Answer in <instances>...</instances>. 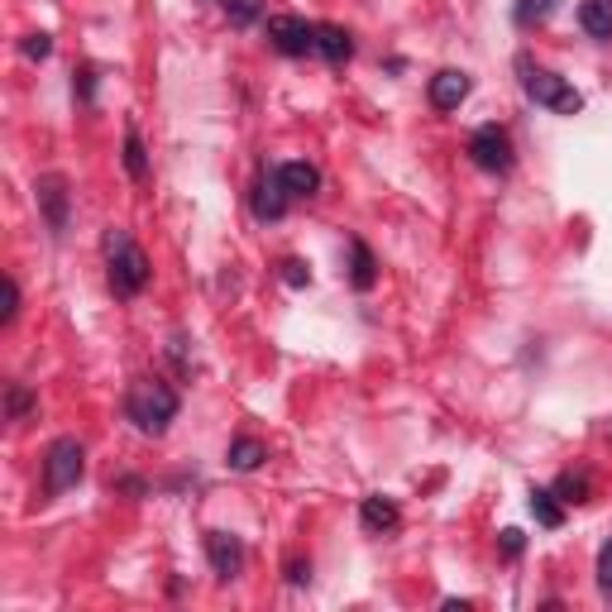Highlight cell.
Masks as SVG:
<instances>
[{"mask_svg": "<svg viewBox=\"0 0 612 612\" xmlns=\"http://www.w3.org/2000/svg\"><path fill=\"white\" fill-rule=\"evenodd\" d=\"M106 278H110V293L115 297H139L144 287H149L154 268H149V254L135 244L129 230H110L106 235Z\"/></svg>", "mask_w": 612, "mask_h": 612, "instance_id": "obj_1", "label": "cell"}, {"mask_svg": "<svg viewBox=\"0 0 612 612\" xmlns=\"http://www.w3.org/2000/svg\"><path fill=\"white\" fill-rule=\"evenodd\" d=\"M178 392H172L168 383H158V378H139L135 388H129V398H125V416L135 421V426L144 435H163L168 431V421L178 416Z\"/></svg>", "mask_w": 612, "mask_h": 612, "instance_id": "obj_2", "label": "cell"}, {"mask_svg": "<svg viewBox=\"0 0 612 612\" xmlns=\"http://www.w3.org/2000/svg\"><path fill=\"white\" fill-rule=\"evenodd\" d=\"M517 72H521V92H527L536 106H546V110H556V115H579V110H584V96H579L574 86L560 77V72L531 63V53L517 57Z\"/></svg>", "mask_w": 612, "mask_h": 612, "instance_id": "obj_3", "label": "cell"}, {"mask_svg": "<svg viewBox=\"0 0 612 612\" xmlns=\"http://www.w3.org/2000/svg\"><path fill=\"white\" fill-rule=\"evenodd\" d=\"M82 469H86L82 441H72V435H57V441L49 445V455H43V493H49V498L67 493L82 478Z\"/></svg>", "mask_w": 612, "mask_h": 612, "instance_id": "obj_4", "label": "cell"}, {"mask_svg": "<svg viewBox=\"0 0 612 612\" xmlns=\"http://www.w3.org/2000/svg\"><path fill=\"white\" fill-rule=\"evenodd\" d=\"M469 158L484 172H513V135L503 125H478L469 135Z\"/></svg>", "mask_w": 612, "mask_h": 612, "instance_id": "obj_5", "label": "cell"}, {"mask_svg": "<svg viewBox=\"0 0 612 612\" xmlns=\"http://www.w3.org/2000/svg\"><path fill=\"white\" fill-rule=\"evenodd\" d=\"M268 43L283 57H306V53H316V24H306L302 14H273V20H268Z\"/></svg>", "mask_w": 612, "mask_h": 612, "instance_id": "obj_6", "label": "cell"}, {"mask_svg": "<svg viewBox=\"0 0 612 612\" xmlns=\"http://www.w3.org/2000/svg\"><path fill=\"white\" fill-rule=\"evenodd\" d=\"M34 192H39V211H43V221H49V230H53V235H63L67 221H72L67 178H63V172H43V178L34 182Z\"/></svg>", "mask_w": 612, "mask_h": 612, "instance_id": "obj_7", "label": "cell"}, {"mask_svg": "<svg viewBox=\"0 0 612 612\" xmlns=\"http://www.w3.org/2000/svg\"><path fill=\"white\" fill-rule=\"evenodd\" d=\"M207 560L221 579H235L244 570V541L230 531H207Z\"/></svg>", "mask_w": 612, "mask_h": 612, "instance_id": "obj_8", "label": "cell"}, {"mask_svg": "<svg viewBox=\"0 0 612 612\" xmlns=\"http://www.w3.org/2000/svg\"><path fill=\"white\" fill-rule=\"evenodd\" d=\"M469 96V77L455 67H445V72H435L431 77V106L435 110H460V101Z\"/></svg>", "mask_w": 612, "mask_h": 612, "instance_id": "obj_9", "label": "cell"}, {"mask_svg": "<svg viewBox=\"0 0 612 612\" xmlns=\"http://www.w3.org/2000/svg\"><path fill=\"white\" fill-rule=\"evenodd\" d=\"M287 187H283V178H278V168L268 172L264 182H258V192H254V215L258 221H283V211H287Z\"/></svg>", "mask_w": 612, "mask_h": 612, "instance_id": "obj_10", "label": "cell"}, {"mask_svg": "<svg viewBox=\"0 0 612 612\" xmlns=\"http://www.w3.org/2000/svg\"><path fill=\"white\" fill-rule=\"evenodd\" d=\"M359 521H363V531L383 536V531H398L402 527V513H398V503H392V498H378V493H373V498L359 503Z\"/></svg>", "mask_w": 612, "mask_h": 612, "instance_id": "obj_11", "label": "cell"}, {"mask_svg": "<svg viewBox=\"0 0 612 612\" xmlns=\"http://www.w3.org/2000/svg\"><path fill=\"white\" fill-rule=\"evenodd\" d=\"M316 53L340 67L355 57V39H349V29H340V24H316Z\"/></svg>", "mask_w": 612, "mask_h": 612, "instance_id": "obj_12", "label": "cell"}, {"mask_svg": "<svg viewBox=\"0 0 612 612\" xmlns=\"http://www.w3.org/2000/svg\"><path fill=\"white\" fill-rule=\"evenodd\" d=\"M579 24H584L589 39L608 43L612 39V0H584V6H579Z\"/></svg>", "mask_w": 612, "mask_h": 612, "instance_id": "obj_13", "label": "cell"}, {"mask_svg": "<svg viewBox=\"0 0 612 612\" xmlns=\"http://www.w3.org/2000/svg\"><path fill=\"white\" fill-rule=\"evenodd\" d=\"M278 178L287 187V197H316V187H320V172L312 163H283Z\"/></svg>", "mask_w": 612, "mask_h": 612, "instance_id": "obj_14", "label": "cell"}, {"mask_svg": "<svg viewBox=\"0 0 612 612\" xmlns=\"http://www.w3.org/2000/svg\"><path fill=\"white\" fill-rule=\"evenodd\" d=\"M264 460H268V445H264V441H254V435H235V445H230V469L250 474V469H258Z\"/></svg>", "mask_w": 612, "mask_h": 612, "instance_id": "obj_15", "label": "cell"}, {"mask_svg": "<svg viewBox=\"0 0 612 612\" xmlns=\"http://www.w3.org/2000/svg\"><path fill=\"white\" fill-rule=\"evenodd\" d=\"M349 254H355V268H349V283H355L359 293H369V287L378 283V264H373L369 244H363V240H349Z\"/></svg>", "mask_w": 612, "mask_h": 612, "instance_id": "obj_16", "label": "cell"}, {"mask_svg": "<svg viewBox=\"0 0 612 612\" xmlns=\"http://www.w3.org/2000/svg\"><path fill=\"white\" fill-rule=\"evenodd\" d=\"M531 513L541 527H560L564 521V507L556 503V488H531Z\"/></svg>", "mask_w": 612, "mask_h": 612, "instance_id": "obj_17", "label": "cell"}, {"mask_svg": "<svg viewBox=\"0 0 612 612\" xmlns=\"http://www.w3.org/2000/svg\"><path fill=\"white\" fill-rule=\"evenodd\" d=\"M550 14H556V0H517L513 20H517V29H536V24H546Z\"/></svg>", "mask_w": 612, "mask_h": 612, "instance_id": "obj_18", "label": "cell"}, {"mask_svg": "<svg viewBox=\"0 0 612 612\" xmlns=\"http://www.w3.org/2000/svg\"><path fill=\"white\" fill-rule=\"evenodd\" d=\"M125 168H129V178H135V182L149 178V158H144V144H139V129L135 125L125 129Z\"/></svg>", "mask_w": 612, "mask_h": 612, "instance_id": "obj_19", "label": "cell"}, {"mask_svg": "<svg viewBox=\"0 0 612 612\" xmlns=\"http://www.w3.org/2000/svg\"><path fill=\"white\" fill-rule=\"evenodd\" d=\"M589 474H560V484H556V498H564V503H584L589 498Z\"/></svg>", "mask_w": 612, "mask_h": 612, "instance_id": "obj_20", "label": "cell"}, {"mask_svg": "<svg viewBox=\"0 0 612 612\" xmlns=\"http://www.w3.org/2000/svg\"><path fill=\"white\" fill-rule=\"evenodd\" d=\"M225 14H230V24H254L258 20V10H264V0H221Z\"/></svg>", "mask_w": 612, "mask_h": 612, "instance_id": "obj_21", "label": "cell"}, {"mask_svg": "<svg viewBox=\"0 0 612 612\" xmlns=\"http://www.w3.org/2000/svg\"><path fill=\"white\" fill-rule=\"evenodd\" d=\"M29 407H34V398H29V388L10 383V388H6V416H10V421H20V416L29 412Z\"/></svg>", "mask_w": 612, "mask_h": 612, "instance_id": "obj_22", "label": "cell"}, {"mask_svg": "<svg viewBox=\"0 0 612 612\" xmlns=\"http://www.w3.org/2000/svg\"><path fill=\"white\" fill-rule=\"evenodd\" d=\"M20 53H24V57H34V63H43V57L53 53V39H49V34H24Z\"/></svg>", "mask_w": 612, "mask_h": 612, "instance_id": "obj_23", "label": "cell"}, {"mask_svg": "<svg viewBox=\"0 0 612 612\" xmlns=\"http://www.w3.org/2000/svg\"><path fill=\"white\" fill-rule=\"evenodd\" d=\"M14 316H20V287H14V278H6V306H0V326H10Z\"/></svg>", "mask_w": 612, "mask_h": 612, "instance_id": "obj_24", "label": "cell"}, {"mask_svg": "<svg viewBox=\"0 0 612 612\" xmlns=\"http://www.w3.org/2000/svg\"><path fill=\"white\" fill-rule=\"evenodd\" d=\"M599 589H603V599H612V541L599 550Z\"/></svg>", "mask_w": 612, "mask_h": 612, "instance_id": "obj_25", "label": "cell"}, {"mask_svg": "<svg viewBox=\"0 0 612 612\" xmlns=\"http://www.w3.org/2000/svg\"><path fill=\"white\" fill-rule=\"evenodd\" d=\"M283 278L293 283V287H306V283H312V273H306V268L297 264V258H287V264H283Z\"/></svg>", "mask_w": 612, "mask_h": 612, "instance_id": "obj_26", "label": "cell"}, {"mask_svg": "<svg viewBox=\"0 0 612 612\" xmlns=\"http://www.w3.org/2000/svg\"><path fill=\"white\" fill-rule=\"evenodd\" d=\"M503 556H507V560L521 556V531H503Z\"/></svg>", "mask_w": 612, "mask_h": 612, "instance_id": "obj_27", "label": "cell"}, {"mask_svg": "<svg viewBox=\"0 0 612 612\" xmlns=\"http://www.w3.org/2000/svg\"><path fill=\"white\" fill-rule=\"evenodd\" d=\"M306 574H312V564H302V560H293V564H287V579H293V584H302Z\"/></svg>", "mask_w": 612, "mask_h": 612, "instance_id": "obj_28", "label": "cell"}]
</instances>
